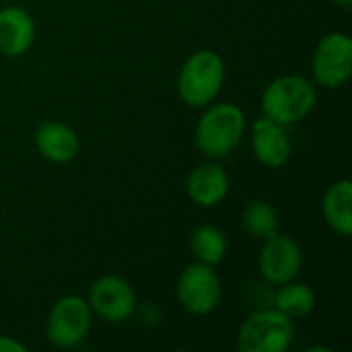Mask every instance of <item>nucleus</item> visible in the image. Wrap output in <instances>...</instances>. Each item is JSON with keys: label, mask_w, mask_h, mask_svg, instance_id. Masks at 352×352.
Listing matches in <instances>:
<instances>
[{"label": "nucleus", "mask_w": 352, "mask_h": 352, "mask_svg": "<svg viewBox=\"0 0 352 352\" xmlns=\"http://www.w3.org/2000/svg\"><path fill=\"white\" fill-rule=\"evenodd\" d=\"M243 130V111L233 103H221L210 107L200 118L196 128V144L206 157L221 159L227 157L239 144Z\"/></svg>", "instance_id": "f257e3e1"}, {"label": "nucleus", "mask_w": 352, "mask_h": 352, "mask_svg": "<svg viewBox=\"0 0 352 352\" xmlns=\"http://www.w3.org/2000/svg\"><path fill=\"white\" fill-rule=\"evenodd\" d=\"M316 105V89L303 76H280L272 80L262 97V109L266 118L280 126L303 120Z\"/></svg>", "instance_id": "f03ea898"}, {"label": "nucleus", "mask_w": 352, "mask_h": 352, "mask_svg": "<svg viewBox=\"0 0 352 352\" xmlns=\"http://www.w3.org/2000/svg\"><path fill=\"white\" fill-rule=\"evenodd\" d=\"M223 80L225 64L221 56L210 50H202L190 56L184 64L177 78V91L188 105L202 107L208 105L221 93Z\"/></svg>", "instance_id": "7ed1b4c3"}, {"label": "nucleus", "mask_w": 352, "mask_h": 352, "mask_svg": "<svg viewBox=\"0 0 352 352\" xmlns=\"http://www.w3.org/2000/svg\"><path fill=\"white\" fill-rule=\"evenodd\" d=\"M295 328L289 316L278 309H266L250 316L237 336L241 352H283L293 342Z\"/></svg>", "instance_id": "20e7f679"}, {"label": "nucleus", "mask_w": 352, "mask_h": 352, "mask_svg": "<svg viewBox=\"0 0 352 352\" xmlns=\"http://www.w3.org/2000/svg\"><path fill=\"white\" fill-rule=\"evenodd\" d=\"M91 330V307L80 297L60 299L47 318V338L58 349L78 346Z\"/></svg>", "instance_id": "39448f33"}, {"label": "nucleus", "mask_w": 352, "mask_h": 352, "mask_svg": "<svg viewBox=\"0 0 352 352\" xmlns=\"http://www.w3.org/2000/svg\"><path fill=\"white\" fill-rule=\"evenodd\" d=\"M352 74V39L346 33L326 35L314 54V76L322 87L338 89Z\"/></svg>", "instance_id": "423d86ee"}, {"label": "nucleus", "mask_w": 352, "mask_h": 352, "mask_svg": "<svg viewBox=\"0 0 352 352\" xmlns=\"http://www.w3.org/2000/svg\"><path fill=\"white\" fill-rule=\"evenodd\" d=\"M177 297L190 314L206 316L221 301V280L208 264H192L179 276Z\"/></svg>", "instance_id": "0eeeda50"}, {"label": "nucleus", "mask_w": 352, "mask_h": 352, "mask_svg": "<svg viewBox=\"0 0 352 352\" xmlns=\"http://www.w3.org/2000/svg\"><path fill=\"white\" fill-rule=\"evenodd\" d=\"M89 307L105 322L118 324L128 320L136 309L134 289L120 276L99 278L89 293Z\"/></svg>", "instance_id": "6e6552de"}, {"label": "nucleus", "mask_w": 352, "mask_h": 352, "mask_svg": "<svg viewBox=\"0 0 352 352\" xmlns=\"http://www.w3.org/2000/svg\"><path fill=\"white\" fill-rule=\"evenodd\" d=\"M303 264V254L299 243L289 237L276 233L274 237L266 239L262 254H260V272L272 285H287L291 283Z\"/></svg>", "instance_id": "1a4fd4ad"}, {"label": "nucleus", "mask_w": 352, "mask_h": 352, "mask_svg": "<svg viewBox=\"0 0 352 352\" xmlns=\"http://www.w3.org/2000/svg\"><path fill=\"white\" fill-rule=\"evenodd\" d=\"M252 146L258 161L266 167H280L291 157V140L285 128L270 118H262L256 122Z\"/></svg>", "instance_id": "9d476101"}, {"label": "nucleus", "mask_w": 352, "mask_h": 352, "mask_svg": "<svg viewBox=\"0 0 352 352\" xmlns=\"http://www.w3.org/2000/svg\"><path fill=\"white\" fill-rule=\"evenodd\" d=\"M35 39V23L23 8L8 6L0 10V54L21 56Z\"/></svg>", "instance_id": "9b49d317"}, {"label": "nucleus", "mask_w": 352, "mask_h": 352, "mask_svg": "<svg viewBox=\"0 0 352 352\" xmlns=\"http://www.w3.org/2000/svg\"><path fill=\"white\" fill-rule=\"evenodd\" d=\"M227 192H229V177L225 169L217 163L198 165L188 179L190 198L204 208L217 206L227 196Z\"/></svg>", "instance_id": "f8f14e48"}, {"label": "nucleus", "mask_w": 352, "mask_h": 352, "mask_svg": "<svg viewBox=\"0 0 352 352\" xmlns=\"http://www.w3.org/2000/svg\"><path fill=\"white\" fill-rule=\"evenodd\" d=\"M37 151L54 163H68L78 153V138L72 128L60 122H45L35 132Z\"/></svg>", "instance_id": "ddd939ff"}, {"label": "nucleus", "mask_w": 352, "mask_h": 352, "mask_svg": "<svg viewBox=\"0 0 352 352\" xmlns=\"http://www.w3.org/2000/svg\"><path fill=\"white\" fill-rule=\"evenodd\" d=\"M324 217L328 225L349 237L352 233V184L349 179L336 182L324 198Z\"/></svg>", "instance_id": "4468645a"}, {"label": "nucleus", "mask_w": 352, "mask_h": 352, "mask_svg": "<svg viewBox=\"0 0 352 352\" xmlns=\"http://www.w3.org/2000/svg\"><path fill=\"white\" fill-rule=\"evenodd\" d=\"M190 250H192V254L196 256L198 262L214 266V264H219L225 258L227 239H225V235L217 227L204 225V227H198L192 233Z\"/></svg>", "instance_id": "2eb2a0df"}, {"label": "nucleus", "mask_w": 352, "mask_h": 352, "mask_svg": "<svg viewBox=\"0 0 352 352\" xmlns=\"http://www.w3.org/2000/svg\"><path fill=\"white\" fill-rule=\"evenodd\" d=\"M243 227L252 237L266 241L278 233V214L268 202L254 200L243 210Z\"/></svg>", "instance_id": "dca6fc26"}, {"label": "nucleus", "mask_w": 352, "mask_h": 352, "mask_svg": "<svg viewBox=\"0 0 352 352\" xmlns=\"http://www.w3.org/2000/svg\"><path fill=\"white\" fill-rule=\"evenodd\" d=\"M316 307V295L307 285H289L283 287L276 295V309L289 318L309 316Z\"/></svg>", "instance_id": "f3484780"}, {"label": "nucleus", "mask_w": 352, "mask_h": 352, "mask_svg": "<svg viewBox=\"0 0 352 352\" xmlns=\"http://www.w3.org/2000/svg\"><path fill=\"white\" fill-rule=\"evenodd\" d=\"M27 346L23 342H16L12 338H6V336H0V352H25Z\"/></svg>", "instance_id": "a211bd4d"}, {"label": "nucleus", "mask_w": 352, "mask_h": 352, "mask_svg": "<svg viewBox=\"0 0 352 352\" xmlns=\"http://www.w3.org/2000/svg\"><path fill=\"white\" fill-rule=\"evenodd\" d=\"M332 2H336V4H338V6H342V8H349L352 0H332Z\"/></svg>", "instance_id": "6ab92c4d"}]
</instances>
